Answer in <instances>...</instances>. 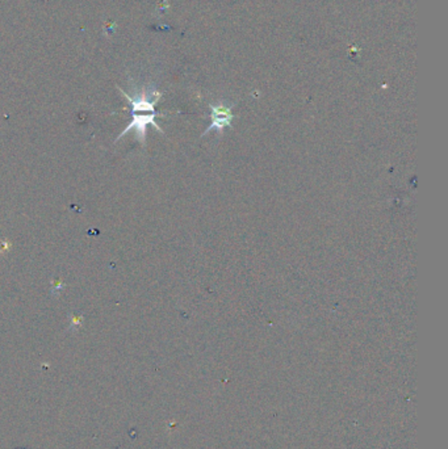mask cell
Listing matches in <instances>:
<instances>
[{"label": "cell", "mask_w": 448, "mask_h": 449, "mask_svg": "<svg viewBox=\"0 0 448 449\" xmlns=\"http://www.w3.org/2000/svg\"><path fill=\"white\" fill-rule=\"evenodd\" d=\"M120 92L124 95V98L131 103V113H132V121L129 125H126L124 131H121V134L117 137L116 141H120L128 133L134 131L136 133V138L140 141L142 146L146 145V134H148V126L151 125L154 126L157 131L163 133L162 128L158 125L156 118L158 116L162 117L163 113L156 111L159 99L162 98V92L149 86V87H141V89H134L133 95H129L128 92H125L123 89H118Z\"/></svg>", "instance_id": "1"}, {"label": "cell", "mask_w": 448, "mask_h": 449, "mask_svg": "<svg viewBox=\"0 0 448 449\" xmlns=\"http://www.w3.org/2000/svg\"><path fill=\"white\" fill-rule=\"evenodd\" d=\"M233 106H234V104L228 106L223 104V103L209 104L212 123H210V125L208 126L201 136L204 137V136H207L210 131H216L218 133V136H223L225 128H230L232 126L233 118H234V115H233L232 112Z\"/></svg>", "instance_id": "2"}]
</instances>
